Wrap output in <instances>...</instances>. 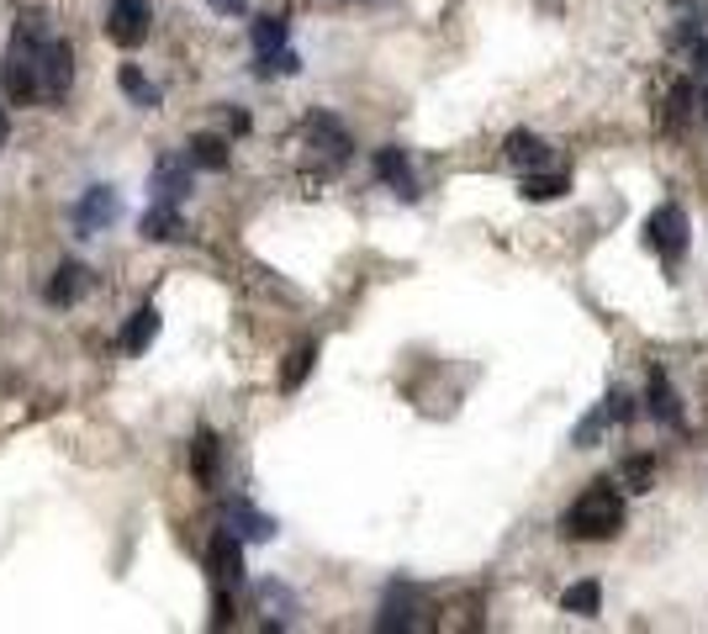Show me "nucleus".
<instances>
[{"label":"nucleus","mask_w":708,"mask_h":634,"mask_svg":"<svg viewBox=\"0 0 708 634\" xmlns=\"http://www.w3.org/2000/svg\"><path fill=\"white\" fill-rule=\"evenodd\" d=\"M687 112H693V85H687V79H677V85H671L667 127H682V122H687Z\"/></svg>","instance_id":"a878e982"},{"label":"nucleus","mask_w":708,"mask_h":634,"mask_svg":"<svg viewBox=\"0 0 708 634\" xmlns=\"http://www.w3.org/2000/svg\"><path fill=\"white\" fill-rule=\"evenodd\" d=\"M650 413H656V423H667V429H687V418H682V402H677V392H671V381L656 370L650 376Z\"/></svg>","instance_id":"2eb2a0df"},{"label":"nucleus","mask_w":708,"mask_h":634,"mask_svg":"<svg viewBox=\"0 0 708 634\" xmlns=\"http://www.w3.org/2000/svg\"><path fill=\"white\" fill-rule=\"evenodd\" d=\"M191 164L197 169H228V143L223 138H212V132H201V138H191Z\"/></svg>","instance_id":"6ab92c4d"},{"label":"nucleus","mask_w":708,"mask_h":634,"mask_svg":"<svg viewBox=\"0 0 708 634\" xmlns=\"http://www.w3.org/2000/svg\"><path fill=\"white\" fill-rule=\"evenodd\" d=\"M154 339H159V307H138V313L127 317V328H122V350H127V355H143Z\"/></svg>","instance_id":"dca6fc26"},{"label":"nucleus","mask_w":708,"mask_h":634,"mask_svg":"<svg viewBox=\"0 0 708 634\" xmlns=\"http://www.w3.org/2000/svg\"><path fill=\"white\" fill-rule=\"evenodd\" d=\"M149 22H154L149 0H112V11H106V33L117 48H138L149 38Z\"/></svg>","instance_id":"423d86ee"},{"label":"nucleus","mask_w":708,"mask_h":634,"mask_svg":"<svg viewBox=\"0 0 708 634\" xmlns=\"http://www.w3.org/2000/svg\"><path fill=\"white\" fill-rule=\"evenodd\" d=\"M523 196H529V201L566 196V175H534V169H529V180H523Z\"/></svg>","instance_id":"393cba45"},{"label":"nucleus","mask_w":708,"mask_h":634,"mask_svg":"<svg viewBox=\"0 0 708 634\" xmlns=\"http://www.w3.org/2000/svg\"><path fill=\"white\" fill-rule=\"evenodd\" d=\"M191 471H197L201 486H217V434L201 429L197 444H191Z\"/></svg>","instance_id":"a211bd4d"},{"label":"nucleus","mask_w":708,"mask_h":634,"mask_svg":"<svg viewBox=\"0 0 708 634\" xmlns=\"http://www.w3.org/2000/svg\"><path fill=\"white\" fill-rule=\"evenodd\" d=\"M376 175H381L402 201H418V180H413V164H407L402 149H381V154H376Z\"/></svg>","instance_id":"f8f14e48"},{"label":"nucleus","mask_w":708,"mask_h":634,"mask_svg":"<svg viewBox=\"0 0 708 634\" xmlns=\"http://www.w3.org/2000/svg\"><path fill=\"white\" fill-rule=\"evenodd\" d=\"M117 217H122V196L112 191V186H90V191L79 196V206H75L79 238H96L101 228H112Z\"/></svg>","instance_id":"39448f33"},{"label":"nucleus","mask_w":708,"mask_h":634,"mask_svg":"<svg viewBox=\"0 0 708 634\" xmlns=\"http://www.w3.org/2000/svg\"><path fill=\"white\" fill-rule=\"evenodd\" d=\"M704 117H708V90H704Z\"/></svg>","instance_id":"7c9ffc66"},{"label":"nucleus","mask_w":708,"mask_h":634,"mask_svg":"<svg viewBox=\"0 0 708 634\" xmlns=\"http://www.w3.org/2000/svg\"><path fill=\"white\" fill-rule=\"evenodd\" d=\"M624 481H630V492H645V486H650V460H645V455L624 460Z\"/></svg>","instance_id":"bb28decb"},{"label":"nucleus","mask_w":708,"mask_h":634,"mask_svg":"<svg viewBox=\"0 0 708 634\" xmlns=\"http://www.w3.org/2000/svg\"><path fill=\"white\" fill-rule=\"evenodd\" d=\"M302 69V59L291 53V48H276V53H260V64H254V75L270 79V75H296Z\"/></svg>","instance_id":"b1692460"},{"label":"nucleus","mask_w":708,"mask_h":634,"mask_svg":"<svg viewBox=\"0 0 708 634\" xmlns=\"http://www.w3.org/2000/svg\"><path fill=\"white\" fill-rule=\"evenodd\" d=\"M223 523L233 529L238 540H254V545L276 540V518L260 513V508H249V503H228V508H223Z\"/></svg>","instance_id":"1a4fd4ad"},{"label":"nucleus","mask_w":708,"mask_h":634,"mask_svg":"<svg viewBox=\"0 0 708 634\" xmlns=\"http://www.w3.org/2000/svg\"><path fill=\"white\" fill-rule=\"evenodd\" d=\"M117 90L132 101V106H138V112H159V101H164V90H159V85L143 75L138 64H122V69H117Z\"/></svg>","instance_id":"ddd939ff"},{"label":"nucleus","mask_w":708,"mask_h":634,"mask_svg":"<svg viewBox=\"0 0 708 634\" xmlns=\"http://www.w3.org/2000/svg\"><path fill=\"white\" fill-rule=\"evenodd\" d=\"M693 59H698V64H704V69H708V38H698V42H693Z\"/></svg>","instance_id":"c85d7f7f"},{"label":"nucleus","mask_w":708,"mask_h":634,"mask_svg":"<svg viewBox=\"0 0 708 634\" xmlns=\"http://www.w3.org/2000/svg\"><path fill=\"white\" fill-rule=\"evenodd\" d=\"M624 529V497L608 486V481H592L587 492L566 508L560 518V534L566 540H608V534H619Z\"/></svg>","instance_id":"f257e3e1"},{"label":"nucleus","mask_w":708,"mask_h":634,"mask_svg":"<svg viewBox=\"0 0 708 634\" xmlns=\"http://www.w3.org/2000/svg\"><path fill=\"white\" fill-rule=\"evenodd\" d=\"M5 138H11V117L0 112V149H5Z\"/></svg>","instance_id":"c756f323"},{"label":"nucleus","mask_w":708,"mask_h":634,"mask_svg":"<svg viewBox=\"0 0 708 634\" xmlns=\"http://www.w3.org/2000/svg\"><path fill=\"white\" fill-rule=\"evenodd\" d=\"M138 233L154 238V243H169V238H186V223H180V206L175 201H154L143 217H138Z\"/></svg>","instance_id":"9b49d317"},{"label":"nucleus","mask_w":708,"mask_h":634,"mask_svg":"<svg viewBox=\"0 0 708 634\" xmlns=\"http://www.w3.org/2000/svg\"><path fill=\"white\" fill-rule=\"evenodd\" d=\"M302 138H307V154L317 158V164H323V169H339V164H344V158H350V132H344V122L339 117H328V112H313V117H307V132H302Z\"/></svg>","instance_id":"7ed1b4c3"},{"label":"nucleus","mask_w":708,"mask_h":634,"mask_svg":"<svg viewBox=\"0 0 708 634\" xmlns=\"http://www.w3.org/2000/svg\"><path fill=\"white\" fill-rule=\"evenodd\" d=\"M645 233H650V249H656L661 259H682V254H687V212H682L677 201H661V206L650 212Z\"/></svg>","instance_id":"20e7f679"},{"label":"nucleus","mask_w":708,"mask_h":634,"mask_svg":"<svg viewBox=\"0 0 708 634\" xmlns=\"http://www.w3.org/2000/svg\"><path fill=\"white\" fill-rule=\"evenodd\" d=\"M560 608H566V613H582V619H597V608H603V593H597V582H577V587H566Z\"/></svg>","instance_id":"412c9836"},{"label":"nucleus","mask_w":708,"mask_h":634,"mask_svg":"<svg viewBox=\"0 0 708 634\" xmlns=\"http://www.w3.org/2000/svg\"><path fill=\"white\" fill-rule=\"evenodd\" d=\"M206 566H212L217 582H243V540H238L228 523L217 529V540H212V550H206Z\"/></svg>","instance_id":"6e6552de"},{"label":"nucleus","mask_w":708,"mask_h":634,"mask_svg":"<svg viewBox=\"0 0 708 634\" xmlns=\"http://www.w3.org/2000/svg\"><path fill=\"white\" fill-rule=\"evenodd\" d=\"M503 154H508V164H518V169H540V164L551 158V143L518 127V132H508V143H503Z\"/></svg>","instance_id":"4468645a"},{"label":"nucleus","mask_w":708,"mask_h":634,"mask_svg":"<svg viewBox=\"0 0 708 634\" xmlns=\"http://www.w3.org/2000/svg\"><path fill=\"white\" fill-rule=\"evenodd\" d=\"M75 85V48L64 38H38V101H59Z\"/></svg>","instance_id":"f03ea898"},{"label":"nucleus","mask_w":708,"mask_h":634,"mask_svg":"<svg viewBox=\"0 0 708 634\" xmlns=\"http://www.w3.org/2000/svg\"><path fill=\"white\" fill-rule=\"evenodd\" d=\"M418 619H413V593L407 587H392L387 597V608H381V630H413Z\"/></svg>","instance_id":"aec40b11"},{"label":"nucleus","mask_w":708,"mask_h":634,"mask_svg":"<svg viewBox=\"0 0 708 634\" xmlns=\"http://www.w3.org/2000/svg\"><path fill=\"white\" fill-rule=\"evenodd\" d=\"M313 359H317V344H296V350H291V365H286V376H280V386H286V392H296V386L307 381Z\"/></svg>","instance_id":"5701e85b"},{"label":"nucleus","mask_w":708,"mask_h":634,"mask_svg":"<svg viewBox=\"0 0 708 634\" xmlns=\"http://www.w3.org/2000/svg\"><path fill=\"white\" fill-rule=\"evenodd\" d=\"M260 608H265V624H276V630L296 624V597H291V587H280V582H265V587H260Z\"/></svg>","instance_id":"f3484780"},{"label":"nucleus","mask_w":708,"mask_h":634,"mask_svg":"<svg viewBox=\"0 0 708 634\" xmlns=\"http://www.w3.org/2000/svg\"><path fill=\"white\" fill-rule=\"evenodd\" d=\"M191 154H164L154 164V201H175L180 206V196H191Z\"/></svg>","instance_id":"0eeeda50"},{"label":"nucleus","mask_w":708,"mask_h":634,"mask_svg":"<svg viewBox=\"0 0 708 634\" xmlns=\"http://www.w3.org/2000/svg\"><path fill=\"white\" fill-rule=\"evenodd\" d=\"M85 291H90V270H85L79 259L59 265V270H53V280H48V302H53V307H75Z\"/></svg>","instance_id":"9d476101"},{"label":"nucleus","mask_w":708,"mask_h":634,"mask_svg":"<svg viewBox=\"0 0 708 634\" xmlns=\"http://www.w3.org/2000/svg\"><path fill=\"white\" fill-rule=\"evenodd\" d=\"M217 16H238V11H249V0H206Z\"/></svg>","instance_id":"cd10ccee"},{"label":"nucleus","mask_w":708,"mask_h":634,"mask_svg":"<svg viewBox=\"0 0 708 634\" xmlns=\"http://www.w3.org/2000/svg\"><path fill=\"white\" fill-rule=\"evenodd\" d=\"M286 38H291L286 16H260V22H254V48H260V53H276V48H286Z\"/></svg>","instance_id":"4be33fe9"}]
</instances>
